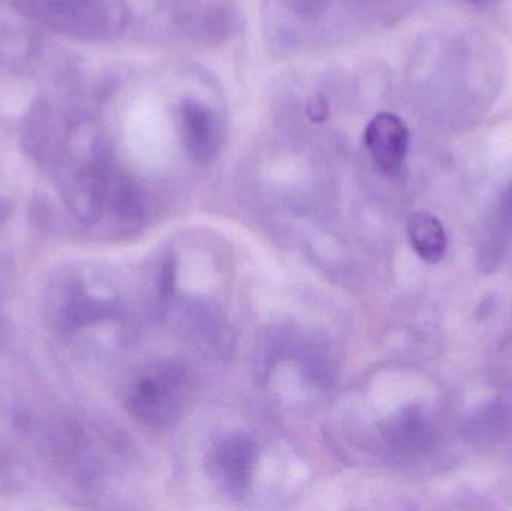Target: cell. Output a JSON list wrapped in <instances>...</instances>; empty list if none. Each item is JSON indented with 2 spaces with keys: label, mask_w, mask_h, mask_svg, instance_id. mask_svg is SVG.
Here are the masks:
<instances>
[{
  "label": "cell",
  "mask_w": 512,
  "mask_h": 511,
  "mask_svg": "<svg viewBox=\"0 0 512 511\" xmlns=\"http://www.w3.org/2000/svg\"><path fill=\"white\" fill-rule=\"evenodd\" d=\"M191 395V383L182 366L170 360L141 369L126 395L132 416L149 426H167L179 419Z\"/></svg>",
  "instance_id": "6da1fadb"
},
{
  "label": "cell",
  "mask_w": 512,
  "mask_h": 511,
  "mask_svg": "<svg viewBox=\"0 0 512 511\" xmlns=\"http://www.w3.org/2000/svg\"><path fill=\"white\" fill-rule=\"evenodd\" d=\"M307 114L313 122H322L328 117V105L322 98H312L307 104Z\"/></svg>",
  "instance_id": "8992f818"
},
{
  "label": "cell",
  "mask_w": 512,
  "mask_h": 511,
  "mask_svg": "<svg viewBox=\"0 0 512 511\" xmlns=\"http://www.w3.org/2000/svg\"><path fill=\"white\" fill-rule=\"evenodd\" d=\"M364 143L381 170L396 173L408 155L409 131L396 114L381 113L367 125Z\"/></svg>",
  "instance_id": "3957f363"
},
{
  "label": "cell",
  "mask_w": 512,
  "mask_h": 511,
  "mask_svg": "<svg viewBox=\"0 0 512 511\" xmlns=\"http://www.w3.org/2000/svg\"><path fill=\"white\" fill-rule=\"evenodd\" d=\"M183 143L198 162H209L218 155L219 129L212 111L195 99H186L180 108Z\"/></svg>",
  "instance_id": "277c9868"
},
{
  "label": "cell",
  "mask_w": 512,
  "mask_h": 511,
  "mask_svg": "<svg viewBox=\"0 0 512 511\" xmlns=\"http://www.w3.org/2000/svg\"><path fill=\"white\" fill-rule=\"evenodd\" d=\"M409 240L414 251L426 263H439L447 252L448 240L444 225L429 213H417L409 219Z\"/></svg>",
  "instance_id": "5b68a950"
},
{
  "label": "cell",
  "mask_w": 512,
  "mask_h": 511,
  "mask_svg": "<svg viewBox=\"0 0 512 511\" xmlns=\"http://www.w3.org/2000/svg\"><path fill=\"white\" fill-rule=\"evenodd\" d=\"M258 447L245 434L224 435L213 443L207 455V468L216 485L231 497H243L252 486Z\"/></svg>",
  "instance_id": "7a4b0ae2"
}]
</instances>
